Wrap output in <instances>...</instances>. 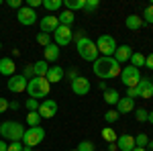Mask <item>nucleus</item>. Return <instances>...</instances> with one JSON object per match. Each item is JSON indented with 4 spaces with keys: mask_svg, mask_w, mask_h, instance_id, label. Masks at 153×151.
<instances>
[{
    "mask_svg": "<svg viewBox=\"0 0 153 151\" xmlns=\"http://www.w3.org/2000/svg\"><path fill=\"white\" fill-rule=\"evenodd\" d=\"M127 98H131V100L139 98V88H137V86H135V88H127Z\"/></svg>",
    "mask_w": 153,
    "mask_h": 151,
    "instance_id": "40",
    "label": "nucleus"
},
{
    "mask_svg": "<svg viewBox=\"0 0 153 151\" xmlns=\"http://www.w3.org/2000/svg\"><path fill=\"white\" fill-rule=\"evenodd\" d=\"M143 21L147 25H153V4H149V6L143 10Z\"/></svg>",
    "mask_w": 153,
    "mask_h": 151,
    "instance_id": "32",
    "label": "nucleus"
},
{
    "mask_svg": "<svg viewBox=\"0 0 153 151\" xmlns=\"http://www.w3.org/2000/svg\"><path fill=\"white\" fill-rule=\"evenodd\" d=\"M25 151H33V149H31V147H25Z\"/></svg>",
    "mask_w": 153,
    "mask_h": 151,
    "instance_id": "54",
    "label": "nucleus"
},
{
    "mask_svg": "<svg viewBox=\"0 0 153 151\" xmlns=\"http://www.w3.org/2000/svg\"><path fill=\"white\" fill-rule=\"evenodd\" d=\"M114 149H117V143H108V149L106 151H114Z\"/></svg>",
    "mask_w": 153,
    "mask_h": 151,
    "instance_id": "49",
    "label": "nucleus"
},
{
    "mask_svg": "<svg viewBox=\"0 0 153 151\" xmlns=\"http://www.w3.org/2000/svg\"><path fill=\"white\" fill-rule=\"evenodd\" d=\"M71 151H78V149H71Z\"/></svg>",
    "mask_w": 153,
    "mask_h": 151,
    "instance_id": "56",
    "label": "nucleus"
},
{
    "mask_svg": "<svg viewBox=\"0 0 153 151\" xmlns=\"http://www.w3.org/2000/svg\"><path fill=\"white\" fill-rule=\"evenodd\" d=\"M133 151H147V147H135Z\"/></svg>",
    "mask_w": 153,
    "mask_h": 151,
    "instance_id": "52",
    "label": "nucleus"
},
{
    "mask_svg": "<svg viewBox=\"0 0 153 151\" xmlns=\"http://www.w3.org/2000/svg\"><path fill=\"white\" fill-rule=\"evenodd\" d=\"M10 51H12V55H14V57H19V55H21V51H19L16 47H14V49H10Z\"/></svg>",
    "mask_w": 153,
    "mask_h": 151,
    "instance_id": "50",
    "label": "nucleus"
},
{
    "mask_svg": "<svg viewBox=\"0 0 153 151\" xmlns=\"http://www.w3.org/2000/svg\"><path fill=\"white\" fill-rule=\"evenodd\" d=\"M0 135H2L4 139H10V143L12 141H23L25 127L21 123H16V121H4V123L0 125Z\"/></svg>",
    "mask_w": 153,
    "mask_h": 151,
    "instance_id": "4",
    "label": "nucleus"
},
{
    "mask_svg": "<svg viewBox=\"0 0 153 151\" xmlns=\"http://www.w3.org/2000/svg\"><path fill=\"white\" fill-rule=\"evenodd\" d=\"M43 6H45V10L51 14V12L63 8V0H43Z\"/></svg>",
    "mask_w": 153,
    "mask_h": 151,
    "instance_id": "25",
    "label": "nucleus"
},
{
    "mask_svg": "<svg viewBox=\"0 0 153 151\" xmlns=\"http://www.w3.org/2000/svg\"><path fill=\"white\" fill-rule=\"evenodd\" d=\"M37 112H39L41 118H53V116L57 115V102L53 98H47V100H43L39 104V110Z\"/></svg>",
    "mask_w": 153,
    "mask_h": 151,
    "instance_id": "11",
    "label": "nucleus"
},
{
    "mask_svg": "<svg viewBox=\"0 0 153 151\" xmlns=\"http://www.w3.org/2000/svg\"><path fill=\"white\" fill-rule=\"evenodd\" d=\"M125 27L129 29V31H139L143 27V19L139 14H129L127 16V21H125Z\"/></svg>",
    "mask_w": 153,
    "mask_h": 151,
    "instance_id": "21",
    "label": "nucleus"
},
{
    "mask_svg": "<svg viewBox=\"0 0 153 151\" xmlns=\"http://www.w3.org/2000/svg\"><path fill=\"white\" fill-rule=\"evenodd\" d=\"M84 4H86V0H63V8L65 10H84Z\"/></svg>",
    "mask_w": 153,
    "mask_h": 151,
    "instance_id": "24",
    "label": "nucleus"
},
{
    "mask_svg": "<svg viewBox=\"0 0 153 151\" xmlns=\"http://www.w3.org/2000/svg\"><path fill=\"white\" fill-rule=\"evenodd\" d=\"M27 84H29V80L25 78L23 74H14V76L8 78L6 88H8L12 94H21V92H27Z\"/></svg>",
    "mask_w": 153,
    "mask_h": 151,
    "instance_id": "9",
    "label": "nucleus"
},
{
    "mask_svg": "<svg viewBox=\"0 0 153 151\" xmlns=\"http://www.w3.org/2000/svg\"><path fill=\"white\" fill-rule=\"evenodd\" d=\"M147 147H149V149L153 151V141H149V145H147Z\"/></svg>",
    "mask_w": 153,
    "mask_h": 151,
    "instance_id": "53",
    "label": "nucleus"
},
{
    "mask_svg": "<svg viewBox=\"0 0 153 151\" xmlns=\"http://www.w3.org/2000/svg\"><path fill=\"white\" fill-rule=\"evenodd\" d=\"M118 116H120V115H118L117 110H114V108H110V110H108V112L104 115V121H106V123H117Z\"/></svg>",
    "mask_w": 153,
    "mask_h": 151,
    "instance_id": "35",
    "label": "nucleus"
},
{
    "mask_svg": "<svg viewBox=\"0 0 153 151\" xmlns=\"http://www.w3.org/2000/svg\"><path fill=\"white\" fill-rule=\"evenodd\" d=\"M104 100H106V104H110V106H117L118 104V100H120V94L117 92V90H106L104 92Z\"/></svg>",
    "mask_w": 153,
    "mask_h": 151,
    "instance_id": "26",
    "label": "nucleus"
},
{
    "mask_svg": "<svg viewBox=\"0 0 153 151\" xmlns=\"http://www.w3.org/2000/svg\"><path fill=\"white\" fill-rule=\"evenodd\" d=\"M39 27H41V33H53L55 29L59 27V21L55 14H47V16H43L41 21H39Z\"/></svg>",
    "mask_w": 153,
    "mask_h": 151,
    "instance_id": "13",
    "label": "nucleus"
},
{
    "mask_svg": "<svg viewBox=\"0 0 153 151\" xmlns=\"http://www.w3.org/2000/svg\"><path fill=\"white\" fill-rule=\"evenodd\" d=\"M137 147L135 145V137L133 135H120L117 139V149H120V151H133Z\"/></svg>",
    "mask_w": 153,
    "mask_h": 151,
    "instance_id": "15",
    "label": "nucleus"
},
{
    "mask_svg": "<svg viewBox=\"0 0 153 151\" xmlns=\"http://www.w3.org/2000/svg\"><path fill=\"white\" fill-rule=\"evenodd\" d=\"M120 70L123 68H120V63H117L114 57H98L92 63V71L100 80H112V78L120 76Z\"/></svg>",
    "mask_w": 153,
    "mask_h": 151,
    "instance_id": "1",
    "label": "nucleus"
},
{
    "mask_svg": "<svg viewBox=\"0 0 153 151\" xmlns=\"http://www.w3.org/2000/svg\"><path fill=\"white\" fill-rule=\"evenodd\" d=\"M57 21H59V25H63V27H71V25H74V21H76V14L63 8V10L57 14Z\"/></svg>",
    "mask_w": 153,
    "mask_h": 151,
    "instance_id": "23",
    "label": "nucleus"
},
{
    "mask_svg": "<svg viewBox=\"0 0 153 151\" xmlns=\"http://www.w3.org/2000/svg\"><path fill=\"white\" fill-rule=\"evenodd\" d=\"M76 49H78V55L82 59H86V61H92L94 63L96 59H98V47L88 37H82L80 41H76Z\"/></svg>",
    "mask_w": 153,
    "mask_h": 151,
    "instance_id": "3",
    "label": "nucleus"
},
{
    "mask_svg": "<svg viewBox=\"0 0 153 151\" xmlns=\"http://www.w3.org/2000/svg\"><path fill=\"white\" fill-rule=\"evenodd\" d=\"M137 88H139V98H151L153 96V84L149 78H141V82L137 84Z\"/></svg>",
    "mask_w": 153,
    "mask_h": 151,
    "instance_id": "14",
    "label": "nucleus"
},
{
    "mask_svg": "<svg viewBox=\"0 0 153 151\" xmlns=\"http://www.w3.org/2000/svg\"><path fill=\"white\" fill-rule=\"evenodd\" d=\"M0 49H2V43H0Z\"/></svg>",
    "mask_w": 153,
    "mask_h": 151,
    "instance_id": "55",
    "label": "nucleus"
},
{
    "mask_svg": "<svg viewBox=\"0 0 153 151\" xmlns=\"http://www.w3.org/2000/svg\"><path fill=\"white\" fill-rule=\"evenodd\" d=\"M43 55H45V61L47 63H55L59 59V47L55 43H49L47 47H43Z\"/></svg>",
    "mask_w": 153,
    "mask_h": 151,
    "instance_id": "18",
    "label": "nucleus"
},
{
    "mask_svg": "<svg viewBox=\"0 0 153 151\" xmlns=\"http://www.w3.org/2000/svg\"><path fill=\"white\" fill-rule=\"evenodd\" d=\"M98 88H100V90H104V92L108 90V88H106V82H98Z\"/></svg>",
    "mask_w": 153,
    "mask_h": 151,
    "instance_id": "47",
    "label": "nucleus"
},
{
    "mask_svg": "<svg viewBox=\"0 0 153 151\" xmlns=\"http://www.w3.org/2000/svg\"><path fill=\"white\" fill-rule=\"evenodd\" d=\"M45 139V129L41 127H29V129H25V135H23V145L25 147H37L41 141Z\"/></svg>",
    "mask_w": 153,
    "mask_h": 151,
    "instance_id": "5",
    "label": "nucleus"
},
{
    "mask_svg": "<svg viewBox=\"0 0 153 151\" xmlns=\"http://www.w3.org/2000/svg\"><path fill=\"white\" fill-rule=\"evenodd\" d=\"M129 61H131V65H133V68H137V70H139V68L145 65V55H143V53H133Z\"/></svg>",
    "mask_w": 153,
    "mask_h": 151,
    "instance_id": "28",
    "label": "nucleus"
},
{
    "mask_svg": "<svg viewBox=\"0 0 153 151\" xmlns=\"http://www.w3.org/2000/svg\"><path fill=\"white\" fill-rule=\"evenodd\" d=\"M135 110V100H131V98H120L117 104V112L118 115H129V112H133Z\"/></svg>",
    "mask_w": 153,
    "mask_h": 151,
    "instance_id": "20",
    "label": "nucleus"
},
{
    "mask_svg": "<svg viewBox=\"0 0 153 151\" xmlns=\"http://www.w3.org/2000/svg\"><path fill=\"white\" fill-rule=\"evenodd\" d=\"M6 4H8L10 8H16V10H19V8H23V4H21V0H8Z\"/></svg>",
    "mask_w": 153,
    "mask_h": 151,
    "instance_id": "44",
    "label": "nucleus"
},
{
    "mask_svg": "<svg viewBox=\"0 0 153 151\" xmlns=\"http://www.w3.org/2000/svg\"><path fill=\"white\" fill-rule=\"evenodd\" d=\"M14 71H16V65H14L12 57H0V74L2 76L10 78V76H14Z\"/></svg>",
    "mask_w": 153,
    "mask_h": 151,
    "instance_id": "16",
    "label": "nucleus"
},
{
    "mask_svg": "<svg viewBox=\"0 0 153 151\" xmlns=\"http://www.w3.org/2000/svg\"><path fill=\"white\" fill-rule=\"evenodd\" d=\"M65 78H68V80H70V84H71L76 78H80V74H78V70H76V68H71V70L65 71Z\"/></svg>",
    "mask_w": 153,
    "mask_h": 151,
    "instance_id": "39",
    "label": "nucleus"
},
{
    "mask_svg": "<svg viewBox=\"0 0 153 151\" xmlns=\"http://www.w3.org/2000/svg\"><path fill=\"white\" fill-rule=\"evenodd\" d=\"M37 43H39V45H43V47H47L49 43H51V39H49L47 33H39V35H37Z\"/></svg>",
    "mask_w": 153,
    "mask_h": 151,
    "instance_id": "36",
    "label": "nucleus"
},
{
    "mask_svg": "<svg viewBox=\"0 0 153 151\" xmlns=\"http://www.w3.org/2000/svg\"><path fill=\"white\" fill-rule=\"evenodd\" d=\"M53 39H55V45L57 47H68L71 41H74V31H71V27L59 25L57 29L53 31Z\"/></svg>",
    "mask_w": 153,
    "mask_h": 151,
    "instance_id": "8",
    "label": "nucleus"
},
{
    "mask_svg": "<svg viewBox=\"0 0 153 151\" xmlns=\"http://www.w3.org/2000/svg\"><path fill=\"white\" fill-rule=\"evenodd\" d=\"M120 82L127 86V88H135L139 82H141V71L133 65H127L120 70Z\"/></svg>",
    "mask_w": 153,
    "mask_h": 151,
    "instance_id": "7",
    "label": "nucleus"
},
{
    "mask_svg": "<svg viewBox=\"0 0 153 151\" xmlns=\"http://www.w3.org/2000/svg\"><path fill=\"white\" fill-rule=\"evenodd\" d=\"M135 145H137V147H147V145H149V139H147V135L139 133V135L135 137Z\"/></svg>",
    "mask_w": 153,
    "mask_h": 151,
    "instance_id": "34",
    "label": "nucleus"
},
{
    "mask_svg": "<svg viewBox=\"0 0 153 151\" xmlns=\"http://www.w3.org/2000/svg\"><path fill=\"white\" fill-rule=\"evenodd\" d=\"M16 21L25 27H31V25L37 23V12L33 8H29V6H23V8H19L16 10Z\"/></svg>",
    "mask_w": 153,
    "mask_h": 151,
    "instance_id": "10",
    "label": "nucleus"
},
{
    "mask_svg": "<svg viewBox=\"0 0 153 151\" xmlns=\"http://www.w3.org/2000/svg\"><path fill=\"white\" fill-rule=\"evenodd\" d=\"M27 123H29V127H39V123H41L39 112H29L27 115Z\"/></svg>",
    "mask_w": 153,
    "mask_h": 151,
    "instance_id": "30",
    "label": "nucleus"
},
{
    "mask_svg": "<svg viewBox=\"0 0 153 151\" xmlns=\"http://www.w3.org/2000/svg\"><path fill=\"white\" fill-rule=\"evenodd\" d=\"M151 84H153V80H151Z\"/></svg>",
    "mask_w": 153,
    "mask_h": 151,
    "instance_id": "58",
    "label": "nucleus"
},
{
    "mask_svg": "<svg viewBox=\"0 0 153 151\" xmlns=\"http://www.w3.org/2000/svg\"><path fill=\"white\" fill-rule=\"evenodd\" d=\"M131 55H133V53H131V47L129 45H118L112 57L117 59V63H127V61L131 59Z\"/></svg>",
    "mask_w": 153,
    "mask_h": 151,
    "instance_id": "19",
    "label": "nucleus"
},
{
    "mask_svg": "<svg viewBox=\"0 0 153 151\" xmlns=\"http://www.w3.org/2000/svg\"><path fill=\"white\" fill-rule=\"evenodd\" d=\"M78 151H94V143L92 141H80Z\"/></svg>",
    "mask_w": 153,
    "mask_h": 151,
    "instance_id": "37",
    "label": "nucleus"
},
{
    "mask_svg": "<svg viewBox=\"0 0 153 151\" xmlns=\"http://www.w3.org/2000/svg\"><path fill=\"white\" fill-rule=\"evenodd\" d=\"M145 65H147L149 70H153V53H149V55L145 57Z\"/></svg>",
    "mask_w": 153,
    "mask_h": 151,
    "instance_id": "46",
    "label": "nucleus"
},
{
    "mask_svg": "<svg viewBox=\"0 0 153 151\" xmlns=\"http://www.w3.org/2000/svg\"><path fill=\"white\" fill-rule=\"evenodd\" d=\"M133 112H135V118H137L139 123H147V118H149V112H147L145 108H135Z\"/></svg>",
    "mask_w": 153,
    "mask_h": 151,
    "instance_id": "31",
    "label": "nucleus"
},
{
    "mask_svg": "<svg viewBox=\"0 0 153 151\" xmlns=\"http://www.w3.org/2000/svg\"><path fill=\"white\" fill-rule=\"evenodd\" d=\"M23 76L27 78V80H31L35 74H33V65H25V70H23Z\"/></svg>",
    "mask_w": 153,
    "mask_h": 151,
    "instance_id": "41",
    "label": "nucleus"
},
{
    "mask_svg": "<svg viewBox=\"0 0 153 151\" xmlns=\"http://www.w3.org/2000/svg\"><path fill=\"white\" fill-rule=\"evenodd\" d=\"M71 92L76 94V96H86V94L90 92V80L84 78V76L76 78V80L71 82Z\"/></svg>",
    "mask_w": 153,
    "mask_h": 151,
    "instance_id": "12",
    "label": "nucleus"
},
{
    "mask_svg": "<svg viewBox=\"0 0 153 151\" xmlns=\"http://www.w3.org/2000/svg\"><path fill=\"white\" fill-rule=\"evenodd\" d=\"M27 6L35 10L37 6H43V0H27Z\"/></svg>",
    "mask_w": 153,
    "mask_h": 151,
    "instance_id": "42",
    "label": "nucleus"
},
{
    "mask_svg": "<svg viewBox=\"0 0 153 151\" xmlns=\"http://www.w3.org/2000/svg\"><path fill=\"white\" fill-rule=\"evenodd\" d=\"M49 90H51V84L47 82V78H37V76H33V78L29 80V84H27V94H29V98H35V100L49 96Z\"/></svg>",
    "mask_w": 153,
    "mask_h": 151,
    "instance_id": "2",
    "label": "nucleus"
},
{
    "mask_svg": "<svg viewBox=\"0 0 153 151\" xmlns=\"http://www.w3.org/2000/svg\"><path fill=\"white\" fill-rule=\"evenodd\" d=\"M6 110H8V100L0 96V115H2V112H6Z\"/></svg>",
    "mask_w": 153,
    "mask_h": 151,
    "instance_id": "43",
    "label": "nucleus"
},
{
    "mask_svg": "<svg viewBox=\"0 0 153 151\" xmlns=\"http://www.w3.org/2000/svg\"><path fill=\"white\" fill-rule=\"evenodd\" d=\"M6 149H8V145H6L4 141H0V151H6Z\"/></svg>",
    "mask_w": 153,
    "mask_h": 151,
    "instance_id": "48",
    "label": "nucleus"
},
{
    "mask_svg": "<svg viewBox=\"0 0 153 151\" xmlns=\"http://www.w3.org/2000/svg\"><path fill=\"white\" fill-rule=\"evenodd\" d=\"M98 53H102V57H112L114 55V51H117V41H114V37L110 35H100L98 37Z\"/></svg>",
    "mask_w": 153,
    "mask_h": 151,
    "instance_id": "6",
    "label": "nucleus"
},
{
    "mask_svg": "<svg viewBox=\"0 0 153 151\" xmlns=\"http://www.w3.org/2000/svg\"><path fill=\"white\" fill-rule=\"evenodd\" d=\"M98 6H100V2H98V0H86V4H84V10L92 14V12H94Z\"/></svg>",
    "mask_w": 153,
    "mask_h": 151,
    "instance_id": "33",
    "label": "nucleus"
},
{
    "mask_svg": "<svg viewBox=\"0 0 153 151\" xmlns=\"http://www.w3.org/2000/svg\"><path fill=\"white\" fill-rule=\"evenodd\" d=\"M49 71V63L45 61V59H41V61H35L33 63V74H35L37 78H45Z\"/></svg>",
    "mask_w": 153,
    "mask_h": 151,
    "instance_id": "22",
    "label": "nucleus"
},
{
    "mask_svg": "<svg viewBox=\"0 0 153 151\" xmlns=\"http://www.w3.org/2000/svg\"><path fill=\"white\" fill-rule=\"evenodd\" d=\"M147 121H149V123H151V125H153V110H151V112H149V118H147Z\"/></svg>",
    "mask_w": 153,
    "mask_h": 151,
    "instance_id": "51",
    "label": "nucleus"
},
{
    "mask_svg": "<svg viewBox=\"0 0 153 151\" xmlns=\"http://www.w3.org/2000/svg\"><path fill=\"white\" fill-rule=\"evenodd\" d=\"M6 151H25L23 141H12L10 145H8V149H6Z\"/></svg>",
    "mask_w": 153,
    "mask_h": 151,
    "instance_id": "38",
    "label": "nucleus"
},
{
    "mask_svg": "<svg viewBox=\"0 0 153 151\" xmlns=\"http://www.w3.org/2000/svg\"><path fill=\"white\" fill-rule=\"evenodd\" d=\"M0 4H2V0H0Z\"/></svg>",
    "mask_w": 153,
    "mask_h": 151,
    "instance_id": "57",
    "label": "nucleus"
},
{
    "mask_svg": "<svg viewBox=\"0 0 153 151\" xmlns=\"http://www.w3.org/2000/svg\"><path fill=\"white\" fill-rule=\"evenodd\" d=\"M8 108H10V110H19V108H21V102H19V100H10V102H8Z\"/></svg>",
    "mask_w": 153,
    "mask_h": 151,
    "instance_id": "45",
    "label": "nucleus"
},
{
    "mask_svg": "<svg viewBox=\"0 0 153 151\" xmlns=\"http://www.w3.org/2000/svg\"><path fill=\"white\" fill-rule=\"evenodd\" d=\"M39 104H41V102L35 100V98H27V100H25V106H27L29 112H37V110H39Z\"/></svg>",
    "mask_w": 153,
    "mask_h": 151,
    "instance_id": "29",
    "label": "nucleus"
},
{
    "mask_svg": "<svg viewBox=\"0 0 153 151\" xmlns=\"http://www.w3.org/2000/svg\"><path fill=\"white\" fill-rule=\"evenodd\" d=\"M102 139L106 141V143H117V131L114 129H110V127H106V129H102Z\"/></svg>",
    "mask_w": 153,
    "mask_h": 151,
    "instance_id": "27",
    "label": "nucleus"
},
{
    "mask_svg": "<svg viewBox=\"0 0 153 151\" xmlns=\"http://www.w3.org/2000/svg\"><path fill=\"white\" fill-rule=\"evenodd\" d=\"M63 76H65V71H63V68H61V65H51L45 78H47L49 84H57V82L63 80Z\"/></svg>",
    "mask_w": 153,
    "mask_h": 151,
    "instance_id": "17",
    "label": "nucleus"
}]
</instances>
